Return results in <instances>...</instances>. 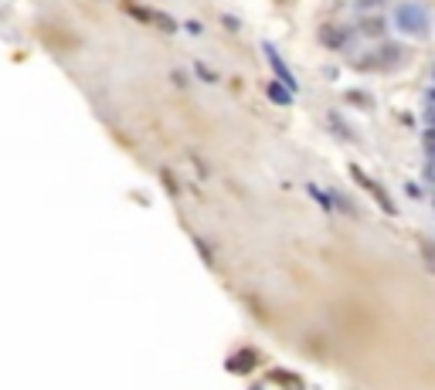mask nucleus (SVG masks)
<instances>
[{
	"label": "nucleus",
	"mask_w": 435,
	"mask_h": 390,
	"mask_svg": "<svg viewBox=\"0 0 435 390\" xmlns=\"http://www.w3.org/2000/svg\"><path fill=\"white\" fill-rule=\"evenodd\" d=\"M425 11L422 7H415V4H401L398 7V27L401 31H408V34H422L425 31Z\"/></svg>",
	"instance_id": "nucleus-1"
},
{
	"label": "nucleus",
	"mask_w": 435,
	"mask_h": 390,
	"mask_svg": "<svg viewBox=\"0 0 435 390\" xmlns=\"http://www.w3.org/2000/svg\"><path fill=\"white\" fill-rule=\"evenodd\" d=\"M265 55H269V62H272V68H276V75H279L286 85L293 88V75H289V68H286V62L276 55V48H272V44H265Z\"/></svg>",
	"instance_id": "nucleus-2"
},
{
	"label": "nucleus",
	"mask_w": 435,
	"mask_h": 390,
	"mask_svg": "<svg viewBox=\"0 0 435 390\" xmlns=\"http://www.w3.org/2000/svg\"><path fill=\"white\" fill-rule=\"evenodd\" d=\"M289 92H293L289 85H269V99L279 102V106H289Z\"/></svg>",
	"instance_id": "nucleus-3"
}]
</instances>
